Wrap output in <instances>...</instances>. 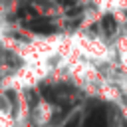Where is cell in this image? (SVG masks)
<instances>
[{
    "mask_svg": "<svg viewBox=\"0 0 127 127\" xmlns=\"http://www.w3.org/2000/svg\"><path fill=\"white\" fill-rule=\"evenodd\" d=\"M26 26L32 32H38V34H52L54 32V24H50V20H46V18H36L32 22H28Z\"/></svg>",
    "mask_w": 127,
    "mask_h": 127,
    "instance_id": "6da1fadb",
    "label": "cell"
},
{
    "mask_svg": "<svg viewBox=\"0 0 127 127\" xmlns=\"http://www.w3.org/2000/svg\"><path fill=\"white\" fill-rule=\"evenodd\" d=\"M101 24H103V28H105V32H109V34H111L113 30H115V20H113L111 16H105Z\"/></svg>",
    "mask_w": 127,
    "mask_h": 127,
    "instance_id": "7a4b0ae2",
    "label": "cell"
}]
</instances>
